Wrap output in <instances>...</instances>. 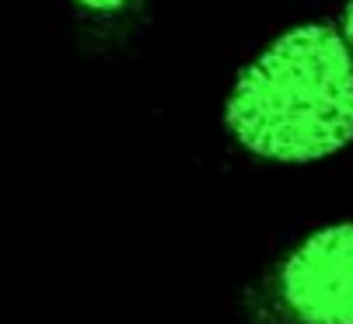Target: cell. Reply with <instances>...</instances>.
I'll list each match as a JSON object with an SVG mask.
<instances>
[{
  "mask_svg": "<svg viewBox=\"0 0 353 324\" xmlns=\"http://www.w3.org/2000/svg\"><path fill=\"white\" fill-rule=\"evenodd\" d=\"M231 140L273 164H315L353 143V56L339 25L301 21L252 56L224 101Z\"/></svg>",
  "mask_w": 353,
  "mask_h": 324,
  "instance_id": "1",
  "label": "cell"
},
{
  "mask_svg": "<svg viewBox=\"0 0 353 324\" xmlns=\"http://www.w3.org/2000/svg\"><path fill=\"white\" fill-rule=\"evenodd\" d=\"M248 324H353V220L290 244L245 296Z\"/></svg>",
  "mask_w": 353,
  "mask_h": 324,
  "instance_id": "2",
  "label": "cell"
},
{
  "mask_svg": "<svg viewBox=\"0 0 353 324\" xmlns=\"http://www.w3.org/2000/svg\"><path fill=\"white\" fill-rule=\"evenodd\" d=\"M70 8L84 18H116L133 8V0H70Z\"/></svg>",
  "mask_w": 353,
  "mask_h": 324,
  "instance_id": "3",
  "label": "cell"
},
{
  "mask_svg": "<svg viewBox=\"0 0 353 324\" xmlns=\"http://www.w3.org/2000/svg\"><path fill=\"white\" fill-rule=\"evenodd\" d=\"M339 32H343V39H346V49H350V56H353V0H346V8H343V14H339Z\"/></svg>",
  "mask_w": 353,
  "mask_h": 324,
  "instance_id": "4",
  "label": "cell"
}]
</instances>
